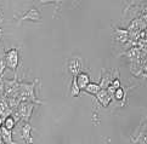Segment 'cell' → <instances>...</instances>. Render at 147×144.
I'll use <instances>...</instances> for the list:
<instances>
[{
    "label": "cell",
    "instance_id": "1",
    "mask_svg": "<svg viewBox=\"0 0 147 144\" xmlns=\"http://www.w3.org/2000/svg\"><path fill=\"white\" fill-rule=\"evenodd\" d=\"M38 81H39L38 79H35L30 84L29 82L20 81V92L17 97L20 102H32L34 104H43V102L36 98V95H35V86Z\"/></svg>",
    "mask_w": 147,
    "mask_h": 144
},
{
    "label": "cell",
    "instance_id": "2",
    "mask_svg": "<svg viewBox=\"0 0 147 144\" xmlns=\"http://www.w3.org/2000/svg\"><path fill=\"white\" fill-rule=\"evenodd\" d=\"M34 107H35V104L32 102H20L17 109L13 110L11 113V115L15 117L16 121L22 120L24 122H28L30 120V116L33 114Z\"/></svg>",
    "mask_w": 147,
    "mask_h": 144
},
{
    "label": "cell",
    "instance_id": "3",
    "mask_svg": "<svg viewBox=\"0 0 147 144\" xmlns=\"http://www.w3.org/2000/svg\"><path fill=\"white\" fill-rule=\"evenodd\" d=\"M5 62H6V68L11 69L13 74H17V68L20 65V49L12 47L10 50H6L4 52Z\"/></svg>",
    "mask_w": 147,
    "mask_h": 144
},
{
    "label": "cell",
    "instance_id": "4",
    "mask_svg": "<svg viewBox=\"0 0 147 144\" xmlns=\"http://www.w3.org/2000/svg\"><path fill=\"white\" fill-rule=\"evenodd\" d=\"M66 67L68 71L73 75L77 76L79 73L83 71V59L82 57H73L69 59H66Z\"/></svg>",
    "mask_w": 147,
    "mask_h": 144
},
{
    "label": "cell",
    "instance_id": "5",
    "mask_svg": "<svg viewBox=\"0 0 147 144\" xmlns=\"http://www.w3.org/2000/svg\"><path fill=\"white\" fill-rule=\"evenodd\" d=\"M33 21V22H39L41 21V15H40V11L36 7H32L29 9L27 12L24 15H22L20 18H17V23H22L23 21Z\"/></svg>",
    "mask_w": 147,
    "mask_h": 144
},
{
    "label": "cell",
    "instance_id": "6",
    "mask_svg": "<svg viewBox=\"0 0 147 144\" xmlns=\"http://www.w3.org/2000/svg\"><path fill=\"white\" fill-rule=\"evenodd\" d=\"M21 137L24 141L26 144H32L33 137H32V126L29 122H24L22 128H21Z\"/></svg>",
    "mask_w": 147,
    "mask_h": 144
},
{
    "label": "cell",
    "instance_id": "7",
    "mask_svg": "<svg viewBox=\"0 0 147 144\" xmlns=\"http://www.w3.org/2000/svg\"><path fill=\"white\" fill-rule=\"evenodd\" d=\"M0 136H1V141L5 144H17L16 142L13 141V138H12V131L5 128L4 126L0 128Z\"/></svg>",
    "mask_w": 147,
    "mask_h": 144
},
{
    "label": "cell",
    "instance_id": "8",
    "mask_svg": "<svg viewBox=\"0 0 147 144\" xmlns=\"http://www.w3.org/2000/svg\"><path fill=\"white\" fill-rule=\"evenodd\" d=\"M76 79H77V84H78V86H79L80 90H84L88 86L89 82H90V76H89L86 73H84V71L78 74L76 76Z\"/></svg>",
    "mask_w": 147,
    "mask_h": 144
},
{
    "label": "cell",
    "instance_id": "9",
    "mask_svg": "<svg viewBox=\"0 0 147 144\" xmlns=\"http://www.w3.org/2000/svg\"><path fill=\"white\" fill-rule=\"evenodd\" d=\"M95 96H96V98L98 99V102L101 103L103 107H107V105L109 104V101H111V95L108 93L107 90H101V91H100L98 93L95 95Z\"/></svg>",
    "mask_w": 147,
    "mask_h": 144
},
{
    "label": "cell",
    "instance_id": "10",
    "mask_svg": "<svg viewBox=\"0 0 147 144\" xmlns=\"http://www.w3.org/2000/svg\"><path fill=\"white\" fill-rule=\"evenodd\" d=\"M102 89L100 87L98 84H95V82H89L88 86L84 89V91L86 92V93H90V95H97L100 91Z\"/></svg>",
    "mask_w": 147,
    "mask_h": 144
},
{
    "label": "cell",
    "instance_id": "11",
    "mask_svg": "<svg viewBox=\"0 0 147 144\" xmlns=\"http://www.w3.org/2000/svg\"><path fill=\"white\" fill-rule=\"evenodd\" d=\"M16 123H17V121L15 120V117L12 115H9V116H6L4 119V125L3 126L5 128H7V130L12 131L13 128H15V126H16Z\"/></svg>",
    "mask_w": 147,
    "mask_h": 144
},
{
    "label": "cell",
    "instance_id": "12",
    "mask_svg": "<svg viewBox=\"0 0 147 144\" xmlns=\"http://www.w3.org/2000/svg\"><path fill=\"white\" fill-rule=\"evenodd\" d=\"M69 92H71V96H73V97H78V96H79V93H80V89H79V86H78V84H77L76 76H73Z\"/></svg>",
    "mask_w": 147,
    "mask_h": 144
},
{
    "label": "cell",
    "instance_id": "13",
    "mask_svg": "<svg viewBox=\"0 0 147 144\" xmlns=\"http://www.w3.org/2000/svg\"><path fill=\"white\" fill-rule=\"evenodd\" d=\"M39 3L41 5H46V4H55L56 5V11L60 9V6L63 3V0H39Z\"/></svg>",
    "mask_w": 147,
    "mask_h": 144
},
{
    "label": "cell",
    "instance_id": "14",
    "mask_svg": "<svg viewBox=\"0 0 147 144\" xmlns=\"http://www.w3.org/2000/svg\"><path fill=\"white\" fill-rule=\"evenodd\" d=\"M124 96H125V92H124V90L122 89V87H118L117 90L114 91V93H113V97L117 101H122V99H124Z\"/></svg>",
    "mask_w": 147,
    "mask_h": 144
},
{
    "label": "cell",
    "instance_id": "15",
    "mask_svg": "<svg viewBox=\"0 0 147 144\" xmlns=\"http://www.w3.org/2000/svg\"><path fill=\"white\" fill-rule=\"evenodd\" d=\"M6 62H5L4 53L0 55V76H4V71L6 70Z\"/></svg>",
    "mask_w": 147,
    "mask_h": 144
},
{
    "label": "cell",
    "instance_id": "16",
    "mask_svg": "<svg viewBox=\"0 0 147 144\" xmlns=\"http://www.w3.org/2000/svg\"><path fill=\"white\" fill-rule=\"evenodd\" d=\"M3 125H4V117H3L1 115H0V128L3 127Z\"/></svg>",
    "mask_w": 147,
    "mask_h": 144
},
{
    "label": "cell",
    "instance_id": "17",
    "mask_svg": "<svg viewBox=\"0 0 147 144\" xmlns=\"http://www.w3.org/2000/svg\"><path fill=\"white\" fill-rule=\"evenodd\" d=\"M3 78H4V76H0V80H1V79H3Z\"/></svg>",
    "mask_w": 147,
    "mask_h": 144
},
{
    "label": "cell",
    "instance_id": "18",
    "mask_svg": "<svg viewBox=\"0 0 147 144\" xmlns=\"http://www.w3.org/2000/svg\"><path fill=\"white\" fill-rule=\"evenodd\" d=\"M1 144H5V143H4V142H3V143H1Z\"/></svg>",
    "mask_w": 147,
    "mask_h": 144
}]
</instances>
